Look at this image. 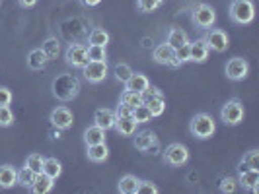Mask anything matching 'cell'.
<instances>
[{"instance_id": "f35d334b", "label": "cell", "mask_w": 259, "mask_h": 194, "mask_svg": "<svg viewBox=\"0 0 259 194\" xmlns=\"http://www.w3.org/2000/svg\"><path fill=\"white\" fill-rule=\"evenodd\" d=\"M162 4H164V0H137V8L144 14L154 12V10H158Z\"/></svg>"}, {"instance_id": "7c38bea8", "label": "cell", "mask_w": 259, "mask_h": 194, "mask_svg": "<svg viewBox=\"0 0 259 194\" xmlns=\"http://www.w3.org/2000/svg\"><path fill=\"white\" fill-rule=\"evenodd\" d=\"M84 72V78L90 82V84H100L104 82L107 74H109V66H107V60L105 62H88V64L82 68Z\"/></svg>"}, {"instance_id": "bcb514c9", "label": "cell", "mask_w": 259, "mask_h": 194, "mask_svg": "<svg viewBox=\"0 0 259 194\" xmlns=\"http://www.w3.org/2000/svg\"><path fill=\"white\" fill-rule=\"evenodd\" d=\"M51 138H53V140H61V138H63V130H61V128H55V126H53Z\"/></svg>"}, {"instance_id": "7a4b0ae2", "label": "cell", "mask_w": 259, "mask_h": 194, "mask_svg": "<svg viewBox=\"0 0 259 194\" xmlns=\"http://www.w3.org/2000/svg\"><path fill=\"white\" fill-rule=\"evenodd\" d=\"M189 132L197 140H208L217 132V122L208 113H197L189 122Z\"/></svg>"}, {"instance_id": "e0dca14e", "label": "cell", "mask_w": 259, "mask_h": 194, "mask_svg": "<svg viewBox=\"0 0 259 194\" xmlns=\"http://www.w3.org/2000/svg\"><path fill=\"white\" fill-rule=\"evenodd\" d=\"M137 126H139V122L133 116H117L113 128L117 130L119 136H125L127 138V136H133L137 132Z\"/></svg>"}, {"instance_id": "7bdbcfd3", "label": "cell", "mask_w": 259, "mask_h": 194, "mask_svg": "<svg viewBox=\"0 0 259 194\" xmlns=\"http://www.w3.org/2000/svg\"><path fill=\"white\" fill-rule=\"evenodd\" d=\"M143 95V103L144 101H148V99H152V97H158V95H162V91L158 90V88H154V86H148L146 90L141 93Z\"/></svg>"}, {"instance_id": "4fadbf2b", "label": "cell", "mask_w": 259, "mask_h": 194, "mask_svg": "<svg viewBox=\"0 0 259 194\" xmlns=\"http://www.w3.org/2000/svg\"><path fill=\"white\" fill-rule=\"evenodd\" d=\"M236 181L240 182V186H242L244 190L259 192V169H246V171H240Z\"/></svg>"}, {"instance_id": "4dcf8cb0", "label": "cell", "mask_w": 259, "mask_h": 194, "mask_svg": "<svg viewBox=\"0 0 259 194\" xmlns=\"http://www.w3.org/2000/svg\"><path fill=\"white\" fill-rule=\"evenodd\" d=\"M189 62V43L187 45H182L174 51V60H171V68H180L182 64Z\"/></svg>"}, {"instance_id": "836d02e7", "label": "cell", "mask_w": 259, "mask_h": 194, "mask_svg": "<svg viewBox=\"0 0 259 194\" xmlns=\"http://www.w3.org/2000/svg\"><path fill=\"white\" fill-rule=\"evenodd\" d=\"M86 51H88V60H92V62H105V60H107V51H105V47L90 45V47H86Z\"/></svg>"}, {"instance_id": "ab89813d", "label": "cell", "mask_w": 259, "mask_h": 194, "mask_svg": "<svg viewBox=\"0 0 259 194\" xmlns=\"http://www.w3.org/2000/svg\"><path fill=\"white\" fill-rule=\"evenodd\" d=\"M236 186H238V181L234 179V177H224L219 184V188H221L222 194H232L236 192Z\"/></svg>"}, {"instance_id": "44dd1931", "label": "cell", "mask_w": 259, "mask_h": 194, "mask_svg": "<svg viewBox=\"0 0 259 194\" xmlns=\"http://www.w3.org/2000/svg\"><path fill=\"white\" fill-rule=\"evenodd\" d=\"M174 47H169L168 43H162V45H158L154 47V52H152V56H154V60L158 64H171V60H174Z\"/></svg>"}, {"instance_id": "d4e9b609", "label": "cell", "mask_w": 259, "mask_h": 194, "mask_svg": "<svg viewBox=\"0 0 259 194\" xmlns=\"http://www.w3.org/2000/svg\"><path fill=\"white\" fill-rule=\"evenodd\" d=\"M105 142V130L92 124L88 128L84 130V144L86 146H92V144H102Z\"/></svg>"}, {"instance_id": "1f68e13d", "label": "cell", "mask_w": 259, "mask_h": 194, "mask_svg": "<svg viewBox=\"0 0 259 194\" xmlns=\"http://www.w3.org/2000/svg\"><path fill=\"white\" fill-rule=\"evenodd\" d=\"M144 105L150 109V113L152 116H160L164 111H166V99H164V95H158V97H152V99H148V101H144Z\"/></svg>"}, {"instance_id": "74e56055", "label": "cell", "mask_w": 259, "mask_h": 194, "mask_svg": "<svg viewBox=\"0 0 259 194\" xmlns=\"http://www.w3.org/2000/svg\"><path fill=\"white\" fill-rule=\"evenodd\" d=\"M14 124V113L10 105H2L0 107V128H8Z\"/></svg>"}, {"instance_id": "b9f144b4", "label": "cell", "mask_w": 259, "mask_h": 194, "mask_svg": "<svg viewBox=\"0 0 259 194\" xmlns=\"http://www.w3.org/2000/svg\"><path fill=\"white\" fill-rule=\"evenodd\" d=\"M14 99L12 91L8 90V88H4V86H0V107L2 105H10Z\"/></svg>"}, {"instance_id": "f1b7e54d", "label": "cell", "mask_w": 259, "mask_h": 194, "mask_svg": "<svg viewBox=\"0 0 259 194\" xmlns=\"http://www.w3.org/2000/svg\"><path fill=\"white\" fill-rule=\"evenodd\" d=\"M119 103L121 105H127L131 109L143 105V95L137 93V91H131V90H123V93L119 95Z\"/></svg>"}, {"instance_id": "2e32d148", "label": "cell", "mask_w": 259, "mask_h": 194, "mask_svg": "<svg viewBox=\"0 0 259 194\" xmlns=\"http://www.w3.org/2000/svg\"><path fill=\"white\" fill-rule=\"evenodd\" d=\"M53 186H55V179H51L49 175H45L43 171L35 175V179L31 182V186H29V190L35 194H49L53 190Z\"/></svg>"}, {"instance_id": "f546056e", "label": "cell", "mask_w": 259, "mask_h": 194, "mask_svg": "<svg viewBox=\"0 0 259 194\" xmlns=\"http://www.w3.org/2000/svg\"><path fill=\"white\" fill-rule=\"evenodd\" d=\"M41 49H43V52L47 54V58L53 60V58H57L59 52H61V41H59L57 37H47Z\"/></svg>"}, {"instance_id": "7402d4cb", "label": "cell", "mask_w": 259, "mask_h": 194, "mask_svg": "<svg viewBox=\"0 0 259 194\" xmlns=\"http://www.w3.org/2000/svg\"><path fill=\"white\" fill-rule=\"evenodd\" d=\"M148 86H150L148 78L144 76V74H139V72H133L129 80L125 82V90L137 91V93H143V91L146 90Z\"/></svg>"}, {"instance_id": "ba28073f", "label": "cell", "mask_w": 259, "mask_h": 194, "mask_svg": "<svg viewBox=\"0 0 259 194\" xmlns=\"http://www.w3.org/2000/svg\"><path fill=\"white\" fill-rule=\"evenodd\" d=\"M65 60L68 66L78 68V70H82L84 66L90 62V60H88V51H86V47L80 45V43H70V45L66 47Z\"/></svg>"}, {"instance_id": "30bf717a", "label": "cell", "mask_w": 259, "mask_h": 194, "mask_svg": "<svg viewBox=\"0 0 259 194\" xmlns=\"http://www.w3.org/2000/svg\"><path fill=\"white\" fill-rule=\"evenodd\" d=\"M224 72H226L228 80H232V82H242V80H246L247 74H249V64H247L246 58L234 56V58H230V60L226 62Z\"/></svg>"}, {"instance_id": "5bb4252c", "label": "cell", "mask_w": 259, "mask_h": 194, "mask_svg": "<svg viewBox=\"0 0 259 194\" xmlns=\"http://www.w3.org/2000/svg\"><path fill=\"white\" fill-rule=\"evenodd\" d=\"M208 47L203 39H197L193 43H189V60L191 62H197V64H203L207 62L208 58Z\"/></svg>"}, {"instance_id": "ee69618b", "label": "cell", "mask_w": 259, "mask_h": 194, "mask_svg": "<svg viewBox=\"0 0 259 194\" xmlns=\"http://www.w3.org/2000/svg\"><path fill=\"white\" fill-rule=\"evenodd\" d=\"M131 115H133V109L127 107V105L119 103V107L115 109V116H131Z\"/></svg>"}, {"instance_id": "603a6c76", "label": "cell", "mask_w": 259, "mask_h": 194, "mask_svg": "<svg viewBox=\"0 0 259 194\" xmlns=\"http://www.w3.org/2000/svg\"><path fill=\"white\" fill-rule=\"evenodd\" d=\"M139 182H141V179L135 175H123L117 182V190L121 194H135L139 188Z\"/></svg>"}, {"instance_id": "c3c4849f", "label": "cell", "mask_w": 259, "mask_h": 194, "mask_svg": "<svg viewBox=\"0 0 259 194\" xmlns=\"http://www.w3.org/2000/svg\"><path fill=\"white\" fill-rule=\"evenodd\" d=\"M144 49H148V47H152V39H144Z\"/></svg>"}, {"instance_id": "9a60e30c", "label": "cell", "mask_w": 259, "mask_h": 194, "mask_svg": "<svg viewBox=\"0 0 259 194\" xmlns=\"http://www.w3.org/2000/svg\"><path fill=\"white\" fill-rule=\"evenodd\" d=\"M115 111L111 109H96L94 113V124L104 130H111L115 126Z\"/></svg>"}, {"instance_id": "52a82bcc", "label": "cell", "mask_w": 259, "mask_h": 194, "mask_svg": "<svg viewBox=\"0 0 259 194\" xmlns=\"http://www.w3.org/2000/svg\"><path fill=\"white\" fill-rule=\"evenodd\" d=\"M207 33H205V37L203 41L207 43L208 51H214V52H224L228 49V45H230V39L226 35V31L224 29H219V27H208L205 29Z\"/></svg>"}, {"instance_id": "ac0fdd59", "label": "cell", "mask_w": 259, "mask_h": 194, "mask_svg": "<svg viewBox=\"0 0 259 194\" xmlns=\"http://www.w3.org/2000/svg\"><path fill=\"white\" fill-rule=\"evenodd\" d=\"M86 155L94 163H102V161H105L109 157V148L105 146V142L92 144V146H86Z\"/></svg>"}, {"instance_id": "8992f818", "label": "cell", "mask_w": 259, "mask_h": 194, "mask_svg": "<svg viewBox=\"0 0 259 194\" xmlns=\"http://www.w3.org/2000/svg\"><path fill=\"white\" fill-rule=\"evenodd\" d=\"M191 20H193L195 27H199V29H208V27L214 26V22H217V12H214V8L212 6H208V4H195L193 10H191Z\"/></svg>"}, {"instance_id": "ffe728a7", "label": "cell", "mask_w": 259, "mask_h": 194, "mask_svg": "<svg viewBox=\"0 0 259 194\" xmlns=\"http://www.w3.org/2000/svg\"><path fill=\"white\" fill-rule=\"evenodd\" d=\"M47 62H49V58L43 52V49H33L27 54V68L29 70H43L47 66Z\"/></svg>"}, {"instance_id": "4316f807", "label": "cell", "mask_w": 259, "mask_h": 194, "mask_svg": "<svg viewBox=\"0 0 259 194\" xmlns=\"http://www.w3.org/2000/svg\"><path fill=\"white\" fill-rule=\"evenodd\" d=\"M43 173H45V175H49L51 179L57 181V179L61 177V173H63V165H61V161H59L57 157H45Z\"/></svg>"}, {"instance_id": "cb8c5ba5", "label": "cell", "mask_w": 259, "mask_h": 194, "mask_svg": "<svg viewBox=\"0 0 259 194\" xmlns=\"http://www.w3.org/2000/svg\"><path fill=\"white\" fill-rule=\"evenodd\" d=\"M166 43H168L169 47L178 49V47H182V45H187V43H189V37H187V33L183 31L182 27H171L168 31Z\"/></svg>"}, {"instance_id": "d6a6232c", "label": "cell", "mask_w": 259, "mask_h": 194, "mask_svg": "<svg viewBox=\"0 0 259 194\" xmlns=\"http://www.w3.org/2000/svg\"><path fill=\"white\" fill-rule=\"evenodd\" d=\"M133 118H135V120H137V122H139V124H144V122H150V120H152V118H154V116H152V113H150V109H148V107H146V105H139V107H135V109H133Z\"/></svg>"}, {"instance_id": "9c48e42d", "label": "cell", "mask_w": 259, "mask_h": 194, "mask_svg": "<svg viewBox=\"0 0 259 194\" xmlns=\"http://www.w3.org/2000/svg\"><path fill=\"white\" fill-rule=\"evenodd\" d=\"M135 148L143 154H152L156 155L160 152V142L156 138V134L152 130H143L135 136Z\"/></svg>"}, {"instance_id": "484cf974", "label": "cell", "mask_w": 259, "mask_h": 194, "mask_svg": "<svg viewBox=\"0 0 259 194\" xmlns=\"http://www.w3.org/2000/svg\"><path fill=\"white\" fill-rule=\"evenodd\" d=\"M246 169H259V152L257 150H249L244 154V157L238 163V173L246 171Z\"/></svg>"}, {"instance_id": "f6af8a7d", "label": "cell", "mask_w": 259, "mask_h": 194, "mask_svg": "<svg viewBox=\"0 0 259 194\" xmlns=\"http://www.w3.org/2000/svg\"><path fill=\"white\" fill-rule=\"evenodd\" d=\"M18 2H20L22 8H33L37 4V0H18Z\"/></svg>"}, {"instance_id": "e575fe53", "label": "cell", "mask_w": 259, "mask_h": 194, "mask_svg": "<svg viewBox=\"0 0 259 194\" xmlns=\"http://www.w3.org/2000/svg\"><path fill=\"white\" fill-rule=\"evenodd\" d=\"M35 175H37V173H33L31 169L24 165V167L18 171V184H22L24 188H29L33 179H35Z\"/></svg>"}, {"instance_id": "277c9868", "label": "cell", "mask_w": 259, "mask_h": 194, "mask_svg": "<svg viewBox=\"0 0 259 194\" xmlns=\"http://www.w3.org/2000/svg\"><path fill=\"white\" fill-rule=\"evenodd\" d=\"M244 115H246L244 105H242L240 99H236V97H234V99H228L221 109L222 122L228 124V126H238V124L244 120Z\"/></svg>"}, {"instance_id": "d590c367", "label": "cell", "mask_w": 259, "mask_h": 194, "mask_svg": "<svg viewBox=\"0 0 259 194\" xmlns=\"http://www.w3.org/2000/svg\"><path fill=\"white\" fill-rule=\"evenodd\" d=\"M43 163H45V157L41 154H29L26 157V167H29L33 173H41L43 171Z\"/></svg>"}, {"instance_id": "8d00e7d4", "label": "cell", "mask_w": 259, "mask_h": 194, "mask_svg": "<svg viewBox=\"0 0 259 194\" xmlns=\"http://www.w3.org/2000/svg\"><path fill=\"white\" fill-rule=\"evenodd\" d=\"M113 74H115L117 82H127L131 78V74H133V68H131L129 64H125V62H117L115 66H113Z\"/></svg>"}, {"instance_id": "7dc6e473", "label": "cell", "mask_w": 259, "mask_h": 194, "mask_svg": "<svg viewBox=\"0 0 259 194\" xmlns=\"http://www.w3.org/2000/svg\"><path fill=\"white\" fill-rule=\"evenodd\" d=\"M80 2H82L84 6H88V8H92V6H98V4L102 2V0H80Z\"/></svg>"}, {"instance_id": "d6986e66", "label": "cell", "mask_w": 259, "mask_h": 194, "mask_svg": "<svg viewBox=\"0 0 259 194\" xmlns=\"http://www.w3.org/2000/svg\"><path fill=\"white\" fill-rule=\"evenodd\" d=\"M18 184V169L12 165H0V188H12Z\"/></svg>"}, {"instance_id": "60d3db41", "label": "cell", "mask_w": 259, "mask_h": 194, "mask_svg": "<svg viewBox=\"0 0 259 194\" xmlns=\"http://www.w3.org/2000/svg\"><path fill=\"white\" fill-rule=\"evenodd\" d=\"M137 192H139V194H158V186H156L154 182H150V181H141V182H139Z\"/></svg>"}, {"instance_id": "83f0119b", "label": "cell", "mask_w": 259, "mask_h": 194, "mask_svg": "<svg viewBox=\"0 0 259 194\" xmlns=\"http://www.w3.org/2000/svg\"><path fill=\"white\" fill-rule=\"evenodd\" d=\"M109 33L102 29V27H94L90 31V35H88V43L90 45H96V47H107V43H109Z\"/></svg>"}, {"instance_id": "3957f363", "label": "cell", "mask_w": 259, "mask_h": 194, "mask_svg": "<svg viewBox=\"0 0 259 194\" xmlns=\"http://www.w3.org/2000/svg\"><path fill=\"white\" fill-rule=\"evenodd\" d=\"M230 20L238 26H247L255 18V6L251 0H234L230 4Z\"/></svg>"}, {"instance_id": "5b68a950", "label": "cell", "mask_w": 259, "mask_h": 194, "mask_svg": "<svg viewBox=\"0 0 259 194\" xmlns=\"http://www.w3.org/2000/svg\"><path fill=\"white\" fill-rule=\"evenodd\" d=\"M162 157H164V163H168L169 167H182V165H185L189 161V150L183 144L171 142L164 150Z\"/></svg>"}, {"instance_id": "8fae6325", "label": "cell", "mask_w": 259, "mask_h": 194, "mask_svg": "<svg viewBox=\"0 0 259 194\" xmlns=\"http://www.w3.org/2000/svg\"><path fill=\"white\" fill-rule=\"evenodd\" d=\"M49 120H51V124L55 128H61V130H68L72 126V122H74V116H72V111L68 109V107H55L51 111V115H49Z\"/></svg>"}, {"instance_id": "6da1fadb", "label": "cell", "mask_w": 259, "mask_h": 194, "mask_svg": "<svg viewBox=\"0 0 259 194\" xmlns=\"http://www.w3.org/2000/svg\"><path fill=\"white\" fill-rule=\"evenodd\" d=\"M82 90V84L74 74H59L53 80L51 91L59 101H72Z\"/></svg>"}]
</instances>
